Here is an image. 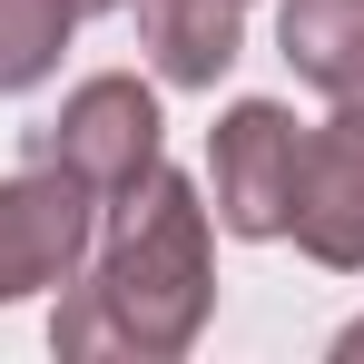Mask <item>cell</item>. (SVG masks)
<instances>
[{
  "mask_svg": "<svg viewBox=\"0 0 364 364\" xmlns=\"http://www.w3.org/2000/svg\"><path fill=\"white\" fill-rule=\"evenodd\" d=\"M296 148L305 128L276 109V99H246V109H227V128H217V227L227 237H286V197H296Z\"/></svg>",
  "mask_w": 364,
  "mask_h": 364,
  "instance_id": "cell-5",
  "label": "cell"
},
{
  "mask_svg": "<svg viewBox=\"0 0 364 364\" xmlns=\"http://www.w3.org/2000/svg\"><path fill=\"white\" fill-rule=\"evenodd\" d=\"M207 207L197 187L148 168L138 187H119V227L109 256L89 266V286H69L50 315L60 355H178L207 325Z\"/></svg>",
  "mask_w": 364,
  "mask_h": 364,
  "instance_id": "cell-1",
  "label": "cell"
},
{
  "mask_svg": "<svg viewBox=\"0 0 364 364\" xmlns=\"http://www.w3.org/2000/svg\"><path fill=\"white\" fill-rule=\"evenodd\" d=\"M89 237H99V197L69 168L30 158V178H0V305L40 296V286H69Z\"/></svg>",
  "mask_w": 364,
  "mask_h": 364,
  "instance_id": "cell-3",
  "label": "cell"
},
{
  "mask_svg": "<svg viewBox=\"0 0 364 364\" xmlns=\"http://www.w3.org/2000/svg\"><path fill=\"white\" fill-rule=\"evenodd\" d=\"M345 355H364V325H355V335H345Z\"/></svg>",
  "mask_w": 364,
  "mask_h": 364,
  "instance_id": "cell-9",
  "label": "cell"
},
{
  "mask_svg": "<svg viewBox=\"0 0 364 364\" xmlns=\"http://www.w3.org/2000/svg\"><path fill=\"white\" fill-rule=\"evenodd\" d=\"M138 40L168 89H217L237 60V0H138Z\"/></svg>",
  "mask_w": 364,
  "mask_h": 364,
  "instance_id": "cell-6",
  "label": "cell"
},
{
  "mask_svg": "<svg viewBox=\"0 0 364 364\" xmlns=\"http://www.w3.org/2000/svg\"><path fill=\"white\" fill-rule=\"evenodd\" d=\"M276 40L305 89H325L335 109H364V0H286Z\"/></svg>",
  "mask_w": 364,
  "mask_h": 364,
  "instance_id": "cell-7",
  "label": "cell"
},
{
  "mask_svg": "<svg viewBox=\"0 0 364 364\" xmlns=\"http://www.w3.org/2000/svg\"><path fill=\"white\" fill-rule=\"evenodd\" d=\"M79 10H119V0H79Z\"/></svg>",
  "mask_w": 364,
  "mask_h": 364,
  "instance_id": "cell-10",
  "label": "cell"
},
{
  "mask_svg": "<svg viewBox=\"0 0 364 364\" xmlns=\"http://www.w3.org/2000/svg\"><path fill=\"white\" fill-rule=\"evenodd\" d=\"M30 158L69 168L89 197H119V187H138L158 168V99L138 79H89V89H69L60 119L30 138Z\"/></svg>",
  "mask_w": 364,
  "mask_h": 364,
  "instance_id": "cell-2",
  "label": "cell"
},
{
  "mask_svg": "<svg viewBox=\"0 0 364 364\" xmlns=\"http://www.w3.org/2000/svg\"><path fill=\"white\" fill-rule=\"evenodd\" d=\"M286 237L315 266H364V109H335L325 128H305Z\"/></svg>",
  "mask_w": 364,
  "mask_h": 364,
  "instance_id": "cell-4",
  "label": "cell"
},
{
  "mask_svg": "<svg viewBox=\"0 0 364 364\" xmlns=\"http://www.w3.org/2000/svg\"><path fill=\"white\" fill-rule=\"evenodd\" d=\"M69 20H79V0H0V89H30V79H50L60 60Z\"/></svg>",
  "mask_w": 364,
  "mask_h": 364,
  "instance_id": "cell-8",
  "label": "cell"
}]
</instances>
